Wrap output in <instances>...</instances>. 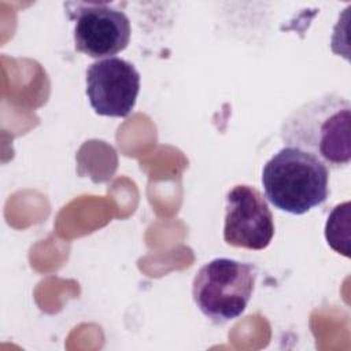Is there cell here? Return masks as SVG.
<instances>
[{"mask_svg":"<svg viewBox=\"0 0 351 351\" xmlns=\"http://www.w3.org/2000/svg\"><path fill=\"white\" fill-rule=\"evenodd\" d=\"M262 185L276 208L302 215L326 200L329 169L302 149L284 147L263 166Z\"/></svg>","mask_w":351,"mask_h":351,"instance_id":"obj_2","label":"cell"},{"mask_svg":"<svg viewBox=\"0 0 351 351\" xmlns=\"http://www.w3.org/2000/svg\"><path fill=\"white\" fill-rule=\"evenodd\" d=\"M140 92V73L133 63L121 58H107L86 70V96L96 114L128 117Z\"/></svg>","mask_w":351,"mask_h":351,"instance_id":"obj_5","label":"cell"},{"mask_svg":"<svg viewBox=\"0 0 351 351\" xmlns=\"http://www.w3.org/2000/svg\"><path fill=\"white\" fill-rule=\"evenodd\" d=\"M74 25V44L78 52L90 58H112L130 40V21L125 12L106 3L70 1L64 4Z\"/></svg>","mask_w":351,"mask_h":351,"instance_id":"obj_4","label":"cell"},{"mask_svg":"<svg viewBox=\"0 0 351 351\" xmlns=\"http://www.w3.org/2000/svg\"><path fill=\"white\" fill-rule=\"evenodd\" d=\"M254 265L229 258H215L202 266L192 282V296L197 308L214 324L239 318L255 288Z\"/></svg>","mask_w":351,"mask_h":351,"instance_id":"obj_3","label":"cell"},{"mask_svg":"<svg viewBox=\"0 0 351 351\" xmlns=\"http://www.w3.org/2000/svg\"><path fill=\"white\" fill-rule=\"evenodd\" d=\"M274 236L273 214L262 193L250 185H236L226 195L223 240L226 244L261 251Z\"/></svg>","mask_w":351,"mask_h":351,"instance_id":"obj_6","label":"cell"},{"mask_svg":"<svg viewBox=\"0 0 351 351\" xmlns=\"http://www.w3.org/2000/svg\"><path fill=\"white\" fill-rule=\"evenodd\" d=\"M285 147L302 149L328 169L340 170L351 160V104L326 93L293 110L280 129Z\"/></svg>","mask_w":351,"mask_h":351,"instance_id":"obj_1","label":"cell"}]
</instances>
